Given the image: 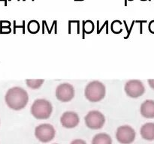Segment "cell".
Wrapping results in <instances>:
<instances>
[{"instance_id": "cell-2", "label": "cell", "mask_w": 154, "mask_h": 144, "mask_svg": "<svg viewBox=\"0 0 154 144\" xmlns=\"http://www.w3.org/2000/svg\"><path fill=\"white\" fill-rule=\"evenodd\" d=\"M106 87L99 80H93L89 82L84 89V95L90 102H99L105 98Z\"/></svg>"}, {"instance_id": "cell-10", "label": "cell", "mask_w": 154, "mask_h": 144, "mask_svg": "<svg viewBox=\"0 0 154 144\" xmlns=\"http://www.w3.org/2000/svg\"><path fill=\"white\" fill-rule=\"evenodd\" d=\"M141 116L147 118H154V100H146L141 104L140 107Z\"/></svg>"}, {"instance_id": "cell-3", "label": "cell", "mask_w": 154, "mask_h": 144, "mask_svg": "<svg viewBox=\"0 0 154 144\" xmlns=\"http://www.w3.org/2000/svg\"><path fill=\"white\" fill-rule=\"evenodd\" d=\"M53 112V106L49 100L38 98L31 106V114L37 119H47Z\"/></svg>"}, {"instance_id": "cell-15", "label": "cell", "mask_w": 154, "mask_h": 144, "mask_svg": "<svg viewBox=\"0 0 154 144\" xmlns=\"http://www.w3.org/2000/svg\"><path fill=\"white\" fill-rule=\"evenodd\" d=\"M83 28L84 32L91 33L94 30V23L91 20H87L83 22Z\"/></svg>"}, {"instance_id": "cell-8", "label": "cell", "mask_w": 154, "mask_h": 144, "mask_svg": "<svg viewBox=\"0 0 154 144\" xmlns=\"http://www.w3.org/2000/svg\"><path fill=\"white\" fill-rule=\"evenodd\" d=\"M75 96V88L69 82H63L56 88V97L61 102H69Z\"/></svg>"}, {"instance_id": "cell-18", "label": "cell", "mask_w": 154, "mask_h": 144, "mask_svg": "<svg viewBox=\"0 0 154 144\" xmlns=\"http://www.w3.org/2000/svg\"><path fill=\"white\" fill-rule=\"evenodd\" d=\"M75 1H84V0H75Z\"/></svg>"}, {"instance_id": "cell-21", "label": "cell", "mask_w": 154, "mask_h": 144, "mask_svg": "<svg viewBox=\"0 0 154 144\" xmlns=\"http://www.w3.org/2000/svg\"><path fill=\"white\" fill-rule=\"evenodd\" d=\"M54 144H57V143H54Z\"/></svg>"}, {"instance_id": "cell-9", "label": "cell", "mask_w": 154, "mask_h": 144, "mask_svg": "<svg viewBox=\"0 0 154 144\" xmlns=\"http://www.w3.org/2000/svg\"><path fill=\"white\" fill-rule=\"evenodd\" d=\"M80 118L77 112L74 111H66L62 114L60 117V122L64 128H73L79 124Z\"/></svg>"}, {"instance_id": "cell-16", "label": "cell", "mask_w": 154, "mask_h": 144, "mask_svg": "<svg viewBox=\"0 0 154 144\" xmlns=\"http://www.w3.org/2000/svg\"><path fill=\"white\" fill-rule=\"evenodd\" d=\"M70 144H87V142L84 140L81 139H76L74 140L71 142Z\"/></svg>"}, {"instance_id": "cell-6", "label": "cell", "mask_w": 154, "mask_h": 144, "mask_svg": "<svg viewBox=\"0 0 154 144\" xmlns=\"http://www.w3.org/2000/svg\"><path fill=\"white\" fill-rule=\"evenodd\" d=\"M124 90L129 97L137 98L143 95L145 92V87L139 80H130L125 84Z\"/></svg>"}, {"instance_id": "cell-20", "label": "cell", "mask_w": 154, "mask_h": 144, "mask_svg": "<svg viewBox=\"0 0 154 144\" xmlns=\"http://www.w3.org/2000/svg\"><path fill=\"white\" fill-rule=\"evenodd\" d=\"M9 1H11V0H9Z\"/></svg>"}, {"instance_id": "cell-7", "label": "cell", "mask_w": 154, "mask_h": 144, "mask_svg": "<svg viewBox=\"0 0 154 144\" xmlns=\"http://www.w3.org/2000/svg\"><path fill=\"white\" fill-rule=\"evenodd\" d=\"M135 130L129 125L120 126L116 132V138L121 144H131L135 140Z\"/></svg>"}, {"instance_id": "cell-4", "label": "cell", "mask_w": 154, "mask_h": 144, "mask_svg": "<svg viewBox=\"0 0 154 144\" xmlns=\"http://www.w3.org/2000/svg\"><path fill=\"white\" fill-rule=\"evenodd\" d=\"M84 121L87 127L90 129H101L105 123V116L99 110H91L85 116Z\"/></svg>"}, {"instance_id": "cell-14", "label": "cell", "mask_w": 154, "mask_h": 144, "mask_svg": "<svg viewBox=\"0 0 154 144\" xmlns=\"http://www.w3.org/2000/svg\"><path fill=\"white\" fill-rule=\"evenodd\" d=\"M40 29V24L36 20H31L28 23V31L30 33H37Z\"/></svg>"}, {"instance_id": "cell-12", "label": "cell", "mask_w": 154, "mask_h": 144, "mask_svg": "<svg viewBox=\"0 0 154 144\" xmlns=\"http://www.w3.org/2000/svg\"><path fill=\"white\" fill-rule=\"evenodd\" d=\"M92 144H112V139L108 134L99 133L93 136Z\"/></svg>"}, {"instance_id": "cell-19", "label": "cell", "mask_w": 154, "mask_h": 144, "mask_svg": "<svg viewBox=\"0 0 154 144\" xmlns=\"http://www.w3.org/2000/svg\"><path fill=\"white\" fill-rule=\"evenodd\" d=\"M129 1H133V0H129Z\"/></svg>"}, {"instance_id": "cell-11", "label": "cell", "mask_w": 154, "mask_h": 144, "mask_svg": "<svg viewBox=\"0 0 154 144\" xmlns=\"http://www.w3.org/2000/svg\"><path fill=\"white\" fill-rule=\"evenodd\" d=\"M140 134L143 139L146 140H154V123L147 122L143 124L140 130Z\"/></svg>"}, {"instance_id": "cell-5", "label": "cell", "mask_w": 154, "mask_h": 144, "mask_svg": "<svg viewBox=\"0 0 154 144\" xmlns=\"http://www.w3.org/2000/svg\"><path fill=\"white\" fill-rule=\"evenodd\" d=\"M56 134L54 126L48 123L38 125L35 129V136L42 142H48L52 140Z\"/></svg>"}, {"instance_id": "cell-1", "label": "cell", "mask_w": 154, "mask_h": 144, "mask_svg": "<svg viewBox=\"0 0 154 144\" xmlns=\"http://www.w3.org/2000/svg\"><path fill=\"white\" fill-rule=\"evenodd\" d=\"M6 104L14 110L23 109L29 101V94L24 88L20 86H14L9 88L5 95Z\"/></svg>"}, {"instance_id": "cell-17", "label": "cell", "mask_w": 154, "mask_h": 144, "mask_svg": "<svg viewBox=\"0 0 154 144\" xmlns=\"http://www.w3.org/2000/svg\"><path fill=\"white\" fill-rule=\"evenodd\" d=\"M147 82H148L149 86H150L153 89H154V80H148Z\"/></svg>"}, {"instance_id": "cell-13", "label": "cell", "mask_w": 154, "mask_h": 144, "mask_svg": "<svg viewBox=\"0 0 154 144\" xmlns=\"http://www.w3.org/2000/svg\"><path fill=\"white\" fill-rule=\"evenodd\" d=\"M45 82V80H26V83L27 86L32 89H37L40 88Z\"/></svg>"}]
</instances>
